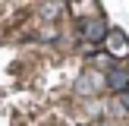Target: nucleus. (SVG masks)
<instances>
[{
    "label": "nucleus",
    "mask_w": 129,
    "mask_h": 126,
    "mask_svg": "<svg viewBox=\"0 0 129 126\" xmlns=\"http://www.w3.org/2000/svg\"><path fill=\"white\" fill-rule=\"evenodd\" d=\"M120 104H123L126 110H129V91H123V94H120Z\"/></svg>",
    "instance_id": "6"
},
{
    "label": "nucleus",
    "mask_w": 129,
    "mask_h": 126,
    "mask_svg": "<svg viewBox=\"0 0 129 126\" xmlns=\"http://www.w3.org/2000/svg\"><path fill=\"white\" fill-rule=\"evenodd\" d=\"M94 88H98V79H91L88 73H82V76H79V82H76V91H82V94H91Z\"/></svg>",
    "instance_id": "4"
},
{
    "label": "nucleus",
    "mask_w": 129,
    "mask_h": 126,
    "mask_svg": "<svg viewBox=\"0 0 129 126\" xmlns=\"http://www.w3.org/2000/svg\"><path fill=\"white\" fill-rule=\"evenodd\" d=\"M107 38H110V50H113V54H126V50H129V44H126V35H123V32H110Z\"/></svg>",
    "instance_id": "3"
},
{
    "label": "nucleus",
    "mask_w": 129,
    "mask_h": 126,
    "mask_svg": "<svg viewBox=\"0 0 129 126\" xmlns=\"http://www.w3.org/2000/svg\"><path fill=\"white\" fill-rule=\"evenodd\" d=\"M79 35H82V41H88V44H104L107 35H110V28H107L104 16H82Z\"/></svg>",
    "instance_id": "1"
},
{
    "label": "nucleus",
    "mask_w": 129,
    "mask_h": 126,
    "mask_svg": "<svg viewBox=\"0 0 129 126\" xmlns=\"http://www.w3.org/2000/svg\"><path fill=\"white\" fill-rule=\"evenodd\" d=\"M91 63H94V66H104V69H107V63H110V54H94V57H91Z\"/></svg>",
    "instance_id": "5"
},
{
    "label": "nucleus",
    "mask_w": 129,
    "mask_h": 126,
    "mask_svg": "<svg viewBox=\"0 0 129 126\" xmlns=\"http://www.w3.org/2000/svg\"><path fill=\"white\" fill-rule=\"evenodd\" d=\"M107 88H110V91H129V69H123V66H113L110 73H107Z\"/></svg>",
    "instance_id": "2"
}]
</instances>
